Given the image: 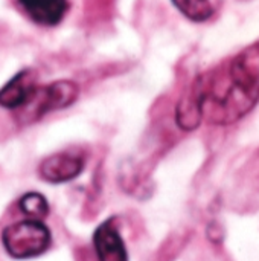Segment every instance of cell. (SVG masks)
I'll list each match as a JSON object with an SVG mask.
<instances>
[{
    "label": "cell",
    "instance_id": "7",
    "mask_svg": "<svg viewBox=\"0 0 259 261\" xmlns=\"http://www.w3.org/2000/svg\"><path fill=\"white\" fill-rule=\"evenodd\" d=\"M24 12L40 26H56L66 17L69 0H18Z\"/></svg>",
    "mask_w": 259,
    "mask_h": 261
},
{
    "label": "cell",
    "instance_id": "2",
    "mask_svg": "<svg viewBox=\"0 0 259 261\" xmlns=\"http://www.w3.org/2000/svg\"><path fill=\"white\" fill-rule=\"evenodd\" d=\"M79 95V86L70 80H58L46 86H38L29 101L14 112L18 124H32L46 115L72 106Z\"/></svg>",
    "mask_w": 259,
    "mask_h": 261
},
{
    "label": "cell",
    "instance_id": "5",
    "mask_svg": "<svg viewBox=\"0 0 259 261\" xmlns=\"http://www.w3.org/2000/svg\"><path fill=\"white\" fill-rule=\"evenodd\" d=\"M98 261H128V252L114 219L102 222L93 234Z\"/></svg>",
    "mask_w": 259,
    "mask_h": 261
},
{
    "label": "cell",
    "instance_id": "3",
    "mask_svg": "<svg viewBox=\"0 0 259 261\" xmlns=\"http://www.w3.org/2000/svg\"><path fill=\"white\" fill-rule=\"evenodd\" d=\"M52 242L49 228L41 220L26 219L6 226L2 232L5 251L17 260L34 258L44 254Z\"/></svg>",
    "mask_w": 259,
    "mask_h": 261
},
{
    "label": "cell",
    "instance_id": "6",
    "mask_svg": "<svg viewBox=\"0 0 259 261\" xmlns=\"http://www.w3.org/2000/svg\"><path fill=\"white\" fill-rule=\"evenodd\" d=\"M37 87V72L34 69L20 70L0 89V107L12 112L21 109Z\"/></svg>",
    "mask_w": 259,
    "mask_h": 261
},
{
    "label": "cell",
    "instance_id": "8",
    "mask_svg": "<svg viewBox=\"0 0 259 261\" xmlns=\"http://www.w3.org/2000/svg\"><path fill=\"white\" fill-rule=\"evenodd\" d=\"M172 5L191 21L203 23L214 15L211 0H171Z\"/></svg>",
    "mask_w": 259,
    "mask_h": 261
},
{
    "label": "cell",
    "instance_id": "4",
    "mask_svg": "<svg viewBox=\"0 0 259 261\" xmlns=\"http://www.w3.org/2000/svg\"><path fill=\"white\" fill-rule=\"evenodd\" d=\"M85 167V158L78 150L53 153L41 161L38 174L49 184H66L76 179Z\"/></svg>",
    "mask_w": 259,
    "mask_h": 261
},
{
    "label": "cell",
    "instance_id": "1",
    "mask_svg": "<svg viewBox=\"0 0 259 261\" xmlns=\"http://www.w3.org/2000/svg\"><path fill=\"white\" fill-rule=\"evenodd\" d=\"M259 102V41L247 46L224 64L202 73L177 106L176 121L194 130L203 119L232 124Z\"/></svg>",
    "mask_w": 259,
    "mask_h": 261
},
{
    "label": "cell",
    "instance_id": "9",
    "mask_svg": "<svg viewBox=\"0 0 259 261\" xmlns=\"http://www.w3.org/2000/svg\"><path fill=\"white\" fill-rule=\"evenodd\" d=\"M20 211L34 220H43L49 214V203L46 197L40 193H26L18 200Z\"/></svg>",
    "mask_w": 259,
    "mask_h": 261
}]
</instances>
